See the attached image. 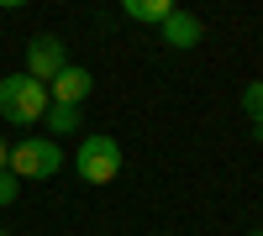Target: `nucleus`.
<instances>
[{
	"instance_id": "nucleus-1",
	"label": "nucleus",
	"mask_w": 263,
	"mask_h": 236,
	"mask_svg": "<svg viewBox=\"0 0 263 236\" xmlns=\"http://www.w3.org/2000/svg\"><path fill=\"white\" fill-rule=\"evenodd\" d=\"M48 84H37L27 74H6L0 79V116H6L11 126H37L42 116H48Z\"/></svg>"
},
{
	"instance_id": "nucleus-2",
	"label": "nucleus",
	"mask_w": 263,
	"mask_h": 236,
	"mask_svg": "<svg viewBox=\"0 0 263 236\" xmlns=\"http://www.w3.org/2000/svg\"><path fill=\"white\" fill-rule=\"evenodd\" d=\"M74 174L84 184H116V174H121V142L105 137V132H84L79 153H74Z\"/></svg>"
},
{
	"instance_id": "nucleus-3",
	"label": "nucleus",
	"mask_w": 263,
	"mask_h": 236,
	"mask_svg": "<svg viewBox=\"0 0 263 236\" xmlns=\"http://www.w3.org/2000/svg\"><path fill=\"white\" fill-rule=\"evenodd\" d=\"M11 174L16 179H53L58 168H63V153H58V142H48V137H27V142H16L11 147Z\"/></svg>"
},
{
	"instance_id": "nucleus-4",
	"label": "nucleus",
	"mask_w": 263,
	"mask_h": 236,
	"mask_svg": "<svg viewBox=\"0 0 263 236\" xmlns=\"http://www.w3.org/2000/svg\"><path fill=\"white\" fill-rule=\"evenodd\" d=\"M63 69H69V53H63V42H58V37H48V32H42V37H32V42H27V69H21L27 79L53 84Z\"/></svg>"
},
{
	"instance_id": "nucleus-5",
	"label": "nucleus",
	"mask_w": 263,
	"mask_h": 236,
	"mask_svg": "<svg viewBox=\"0 0 263 236\" xmlns=\"http://www.w3.org/2000/svg\"><path fill=\"white\" fill-rule=\"evenodd\" d=\"M158 37L168 42L174 53H190V48H200V42H205V27H200V16H195V11L174 6V11H168V21L158 27Z\"/></svg>"
},
{
	"instance_id": "nucleus-6",
	"label": "nucleus",
	"mask_w": 263,
	"mask_h": 236,
	"mask_svg": "<svg viewBox=\"0 0 263 236\" xmlns=\"http://www.w3.org/2000/svg\"><path fill=\"white\" fill-rule=\"evenodd\" d=\"M90 90H95V79H90V69H79V63H69L53 84H48V100L53 105H84L90 100Z\"/></svg>"
},
{
	"instance_id": "nucleus-7",
	"label": "nucleus",
	"mask_w": 263,
	"mask_h": 236,
	"mask_svg": "<svg viewBox=\"0 0 263 236\" xmlns=\"http://www.w3.org/2000/svg\"><path fill=\"white\" fill-rule=\"evenodd\" d=\"M174 11V0H121V16L126 21H147V27H163Z\"/></svg>"
},
{
	"instance_id": "nucleus-8",
	"label": "nucleus",
	"mask_w": 263,
	"mask_h": 236,
	"mask_svg": "<svg viewBox=\"0 0 263 236\" xmlns=\"http://www.w3.org/2000/svg\"><path fill=\"white\" fill-rule=\"evenodd\" d=\"M42 121H48V132H53V137H74L79 126H84L79 105H48V116H42Z\"/></svg>"
},
{
	"instance_id": "nucleus-9",
	"label": "nucleus",
	"mask_w": 263,
	"mask_h": 236,
	"mask_svg": "<svg viewBox=\"0 0 263 236\" xmlns=\"http://www.w3.org/2000/svg\"><path fill=\"white\" fill-rule=\"evenodd\" d=\"M242 116L253 121V132H263V79L242 84Z\"/></svg>"
},
{
	"instance_id": "nucleus-10",
	"label": "nucleus",
	"mask_w": 263,
	"mask_h": 236,
	"mask_svg": "<svg viewBox=\"0 0 263 236\" xmlns=\"http://www.w3.org/2000/svg\"><path fill=\"white\" fill-rule=\"evenodd\" d=\"M16 195H21V179L11 174V168H0V210L16 205Z\"/></svg>"
},
{
	"instance_id": "nucleus-11",
	"label": "nucleus",
	"mask_w": 263,
	"mask_h": 236,
	"mask_svg": "<svg viewBox=\"0 0 263 236\" xmlns=\"http://www.w3.org/2000/svg\"><path fill=\"white\" fill-rule=\"evenodd\" d=\"M11 163V147H6V137H0V168H6Z\"/></svg>"
},
{
	"instance_id": "nucleus-12",
	"label": "nucleus",
	"mask_w": 263,
	"mask_h": 236,
	"mask_svg": "<svg viewBox=\"0 0 263 236\" xmlns=\"http://www.w3.org/2000/svg\"><path fill=\"white\" fill-rule=\"evenodd\" d=\"M248 236H263V231H248Z\"/></svg>"
},
{
	"instance_id": "nucleus-13",
	"label": "nucleus",
	"mask_w": 263,
	"mask_h": 236,
	"mask_svg": "<svg viewBox=\"0 0 263 236\" xmlns=\"http://www.w3.org/2000/svg\"><path fill=\"white\" fill-rule=\"evenodd\" d=\"M0 236H6V231H0Z\"/></svg>"
}]
</instances>
